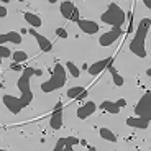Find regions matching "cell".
Returning a JSON list of instances; mask_svg holds the SVG:
<instances>
[{
	"label": "cell",
	"instance_id": "obj_28",
	"mask_svg": "<svg viewBox=\"0 0 151 151\" xmlns=\"http://www.w3.org/2000/svg\"><path fill=\"white\" fill-rule=\"evenodd\" d=\"M143 2H145V5H146L148 8H151V0H143Z\"/></svg>",
	"mask_w": 151,
	"mask_h": 151
},
{
	"label": "cell",
	"instance_id": "obj_21",
	"mask_svg": "<svg viewBox=\"0 0 151 151\" xmlns=\"http://www.w3.org/2000/svg\"><path fill=\"white\" fill-rule=\"evenodd\" d=\"M28 59V54L25 51H13V61L15 63H23Z\"/></svg>",
	"mask_w": 151,
	"mask_h": 151
},
{
	"label": "cell",
	"instance_id": "obj_13",
	"mask_svg": "<svg viewBox=\"0 0 151 151\" xmlns=\"http://www.w3.org/2000/svg\"><path fill=\"white\" fill-rule=\"evenodd\" d=\"M112 58H105V59H100V61H97V63H94V64L92 66H89V68H87V71H89V74L91 76H97L99 72H102L104 69L107 68V66L110 64V63H112Z\"/></svg>",
	"mask_w": 151,
	"mask_h": 151
},
{
	"label": "cell",
	"instance_id": "obj_3",
	"mask_svg": "<svg viewBox=\"0 0 151 151\" xmlns=\"http://www.w3.org/2000/svg\"><path fill=\"white\" fill-rule=\"evenodd\" d=\"M66 81H68V77H66L64 66L56 64L54 66V71H53L51 79L41 84V91L46 92V94H49V92H53V91H58V89H61V87H64Z\"/></svg>",
	"mask_w": 151,
	"mask_h": 151
},
{
	"label": "cell",
	"instance_id": "obj_9",
	"mask_svg": "<svg viewBox=\"0 0 151 151\" xmlns=\"http://www.w3.org/2000/svg\"><path fill=\"white\" fill-rule=\"evenodd\" d=\"M30 35L31 36H35V40H36L38 46H40V49H41L43 53H49L51 49H53V45H51V41H49L48 38H45L43 35H40L35 28H31L30 30Z\"/></svg>",
	"mask_w": 151,
	"mask_h": 151
},
{
	"label": "cell",
	"instance_id": "obj_10",
	"mask_svg": "<svg viewBox=\"0 0 151 151\" xmlns=\"http://www.w3.org/2000/svg\"><path fill=\"white\" fill-rule=\"evenodd\" d=\"M74 145H79V140L76 136H68V138H59L54 146V151H72Z\"/></svg>",
	"mask_w": 151,
	"mask_h": 151
},
{
	"label": "cell",
	"instance_id": "obj_32",
	"mask_svg": "<svg viewBox=\"0 0 151 151\" xmlns=\"http://www.w3.org/2000/svg\"><path fill=\"white\" fill-rule=\"evenodd\" d=\"M0 63H2V58H0Z\"/></svg>",
	"mask_w": 151,
	"mask_h": 151
},
{
	"label": "cell",
	"instance_id": "obj_12",
	"mask_svg": "<svg viewBox=\"0 0 151 151\" xmlns=\"http://www.w3.org/2000/svg\"><path fill=\"white\" fill-rule=\"evenodd\" d=\"M76 23H77V27H79L84 33H87V35H94V33H97V31H99V25L95 22H91V20L79 18Z\"/></svg>",
	"mask_w": 151,
	"mask_h": 151
},
{
	"label": "cell",
	"instance_id": "obj_16",
	"mask_svg": "<svg viewBox=\"0 0 151 151\" xmlns=\"http://www.w3.org/2000/svg\"><path fill=\"white\" fill-rule=\"evenodd\" d=\"M23 17H25V20H27L28 23H30L31 27L33 28H40L41 27V18H40V17L38 15H35V13H30V12H25V13H23Z\"/></svg>",
	"mask_w": 151,
	"mask_h": 151
},
{
	"label": "cell",
	"instance_id": "obj_30",
	"mask_svg": "<svg viewBox=\"0 0 151 151\" xmlns=\"http://www.w3.org/2000/svg\"><path fill=\"white\" fill-rule=\"evenodd\" d=\"M2 89H4V82H0V91H2Z\"/></svg>",
	"mask_w": 151,
	"mask_h": 151
},
{
	"label": "cell",
	"instance_id": "obj_11",
	"mask_svg": "<svg viewBox=\"0 0 151 151\" xmlns=\"http://www.w3.org/2000/svg\"><path fill=\"white\" fill-rule=\"evenodd\" d=\"M95 110H97V105L94 102H86L84 105H81L77 109V117H79V120H86V118L91 117Z\"/></svg>",
	"mask_w": 151,
	"mask_h": 151
},
{
	"label": "cell",
	"instance_id": "obj_23",
	"mask_svg": "<svg viewBox=\"0 0 151 151\" xmlns=\"http://www.w3.org/2000/svg\"><path fill=\"white\" fill-rule=\"evenodd\" d=\"M12 56V51L7 48V46H4V45H0V58L4 59V58H10Z\"/></svg>",
	"mask_w": 151,
	"mask_h": 151
},
{
	"label": "cell",
	"instance_id": "obj_7",
	"mask_svg": "<svg viewBox=\"0 0 151 151\" xmlns=\"http://www.w3.org/2000/svg\"><path fill=\"white\" fill-rule=\"evenodd\" d=\"M122 35H123L122 27H113L110 31L104 33L102 36L99 38V43H100V46H110V45H113V43L117 41Z\"/></svg>",
	"mask_w": 151,
	"mask_h": 151
},
{
	"label": "cell",
	"instance_id": "obj_6",
	"mask_svg": "<svg viewBox=\"0 0 151 151\" xmlns=\"http://www.w3.org/2000/svg\"><path fill=\"white\" fill-rule=\"evenodd\" d=\"M59 10H61V15L64 17L66 20H71V22H74V23L79 20V10L76 8V5L72 4L71 0H64V2L61 4Z\"/></svg>",
	"mask_w": 151,
	"mask_h": 151
},
{
	"label": "cell",
	"instance_id": "obj_18",
	"mask_svg": "<svg viewBox=\"0 0 151 151\" xmlns=\"http://www.w3.org/2000/svg\"><path fill=\"white\" fill-rule=\"evenodd\" d=\"M107 69L110 71V74H112V77H113V84H115V86H118V87L123 86V77H122V76L117 72V69H115V68L112 66V63H110V64L107 66Z\"/></svg>",
	"mask_w": 151,
	"mask_h": 151
},
{
	"label": "cell",
	"instance_id": "obj_33",
	"mask_svg": "<svg viewBox=\"0 0 151 151\" xmlns=\"http://www.w3.org/2000/svg\"><path fill=\"white\" fill-rule=\"evenodd\" d=\"M20 2H23V0H20Z\"/></svg>",
	"mask_w": 151,
	"mask_h": 151
},
{
	"label": "cell",
	"instance_id": "obj_14",
	"mask_svg": "<svg viewBox=\"0 0 151 151\" xmlns=\"http://www.w3.org/2000/svg\"><path fill=\"white\" fill-rule=\"evenodd\" d=\"M127 125L128 127H133V128H148L150 127V120L148 118H143V117H136V118H133V117H130V118H127Z\"/></svg>",
	"mask_w": 151,
	"mask_h": 151
},
{
	"label": "cell",
	"instance_id": "obj_8",
	"mask_svg": "<svg viewBox=\"0 0 151 151\" xmlns=\"http://www.w3.org/2000/svg\"><path fill=\"white\" fill-rule=\"evenodd\" d=\"M49 127L53 130H59L63 127V104L58 102L53 110V115L49 118Z\"/></svg>",
	"mask_w": 151,
	"mask_h": 151
},
{
	"label": "cell",
	"instance_id": "obj_1",
	"mask_svg": "<svg viewBox=\"0 0 151 151\" xmlns=\"http://www.w3.org/2000/svg\"><path fill=\"white\" fill-rule=\"evenodd\" d=\"M43 72L40 69H35L31 66L22 71V76L18 79V89L22 92L20 97H12V95H4V105L10 110L12 113H20L25 107H28L33 100V94H31V87H30V81L33 76H41Z\"/></svg>",
	"mask_w": 151,
	"mask_h": 151
},
{
	"label": "cell",
	"instance_id": "obj_2",
	"mask_svg": "<svg viewBox=\"0 0 151 151\" xmlns=\"http://www.w3.org/2000/svg\"><path fill=\"white\" fill-rule=\"evenodd\" d=\"M151 27V18H143L138 25V30H136L135 38L130 43V49L132 53H135L138 58H146V49H145V40L148 36V31Z\"/></svg>",
	"mask_w": 151,
	"mask_h": 151
},
{
	"label": "cell",
	"instance_id": "obj_17",
	"mask_svg": "<svg viewBox=\"0 0 151 151\" xmlns=\"http://www.w3.org/2000/svg\"><path fill=\"white\" fill-rule=\"evenodd\" d=\"M100 109H102V110H107L109 113H113V115L120 112V107H118L115 102H112V100H104V102L100 104Z\"/></svg>",
	"mask_w": 151,
	"mask_h": 151
},
{
	"label": "cell",
	"instance_id": "obj_31",
	"mask_svg": "<svg viewBox=\"0 0 151 151\" xmlns=\"http://www.w3.org/2000/svg\"><path fill=\"white\" fill-rule=\"evenodd\" d=\"M0 2H5V4H8V2H10V0H0Z\"/></svg>",
	"mask_w": 151,
	"mask_h": 151
},
{
	"label": "cell",
	"instance_id": "obj_20",
	"mask_svg": "<svg viewBox=\"0 0 151 151\" xmlns=\"http://www.w3.org/2000/svg\"><path fill=\"white\" fill-rule=\"evenodd\" d=\"M66 68H68V71L71 72L72 77H79V76H81L79 68H77V66H76L74 63H71V61H68V63H66Z\"/></svg>",
	"mask_w": 151,
	"mask_h": 151
},
{
	"label": "cell",
	"instance_id": "obj_5",
	"mask_svg": "<svg viewBox=\"0 0 151 151\" xmlns=\"http://www.w3.org/2000/svg\"><path fill=\"white\" fill-rule=\"evenodd\" d=\"M136 117H143L151 120V92H145V95L140 99L138 105L135 107Z\"/></svg>",
	"mask_w": 151,
	"mask_h": 151
},
{
	"label": "cell",
	"instance_id": "obj_29",
	"mask_svg": "<svg viewBox=\"0 0 151 151\" xmlns=\"http://www.w3.org/2000/svg\"><path fill=\"white\" fill-rule=\"evenodd\" d=\"M48 2H49V4H56L58 0H48Z\"/></svg>",
	"mask_w": 151,
	"mask_h": 151
},
{
	"label": "cell",
	"instance_id": "obj_27",
	"mask_svg": "<svg viewBox=\"0 0 151 151\" xmlns=\"http://www.w3.org/2000/svg\"><path fill=\"white\" fill-rule=\"evenodd\" d=\"M115 104H117V105L120 107V109H123V107L127 105V100H125V99H120V100H117Z\"/></svg>",
	"mask_w": 151,
	"mask_h": 151
},
{
	"label": "cell",
	"instance_id": "obj_26",
	"mask_svg": "<svg viewBox=\"0 0 151 151\" xmlns=\"http://www.w3.org/2000/svg\"><path fill=\"white\" fill-rule=\"evenodd\" d=\"M10 69H13V71H20V69H22V66H20L18 63H12V64H10Z\"/></svg>",
	"mask_w": 151,
	"mask_h": 151
},
{
	"label": "cell",
	"instance_id": "obj_22",
	"mask_svg": "<svg viewBox=\"0 0 151 151\" xmlns=\"http://www.w3.org/2000/svg\"><path fill=\"white\" fill-rule=\"evenodd\" d=\"M82 91H84L82 87H71V89L68 91V97H69V99H76V97H79L81 92H82Z\"/></svg>",
	"mask_w": 151,
	"mask_h": 151
},
{
	"label": "cell",
	"instance_id": "obj_24",
	"mask_svg": "<svg viewBox=\"0 0 151 151\" xmlns=\"http://www.w3.org/2000/svg\"><path fill=\"white\" fill-rule=\"evenodd\" d=\"M56 35H58L59 38H68V31H66L64 28H58V30H56Z\"/></svg>",
	"mask_w": 151,
	"mask_h": 151
},
{
	"label": "cell",
	"instance_id": "obj_25",
	"mask_svg": "<svg viewBox=\"0 0 151 151\" xmlns=\"http://www.w3.org/2000/svg\"><path fill=\"white\" fill-rule=\"evenodd\" d=\"M5 17H7V8L0 5V18H5Z\"/></svg>",
	"mask_w": 151,
	"mask_h": 151
},
{
	"label": "cell",
	"instance_id": "obj_4",
	"mask_svg": "<svg viewBox=\"0 0 151 151\" xmlns=\"http://www.w3.org/2000/svg\"><path fill=\"white\" fill-rule=\"evenodd\" d=\"M100 18H102V22L107 23V25H112V27H123L127 15H125V12L122 10L117 4H110L109 8L105 10V13L100 15Z\"/></svg>",
	"mask_w": 151,
	"mask_h": 151
},
{
	"label": "cell",
	"instance_id": "obj_19",
	"mask_svg": "<svg viewBox=\"0 0 151 151\" xmlns=\"http://www.w3.org/2000/svg\"><path fill=\"white\" fill-rule=\"evenodd\" d=\"M100 136H102L104 140H107V141H112V143L117 141V136L113 135L109 128H100Z\"/></svg>",
	"mask_w": 151,
	"mask_h": 151
},
{
	"label": "cell",
	"instance_id": "obj_15",
	"mask_svg": "<svg viewBox=\"0 0 151 151\" xmlns=\"http://www.w3.org/2000/svg\"><path fill=\"white\" fill-rule=\"evenodd\" d=\"M7 41L20 45V43H22V35L17 33V31H8V33L0 35V45H4V43H7Z\"/></svg>",
	"mask_w": 151,
	"mask_h": 151
}]
</instances>
